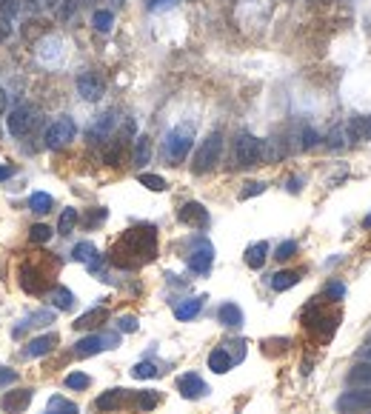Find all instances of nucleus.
<instances>
[{"instance_id": "1", "label": "nucleus", "mask_w": 371, "mask_h": 414, "mask_svg": "<svg viewBox=\"0 0 371 414\" xmlns=\"http://www.w3.org/2000/svg\"><path fill=\"white\" fill-rule=\"evenodd\" d=\"M157 258V228L154 226H134L118 243L111 246L109 260L120 269H141Z\"/></svg>"}, {"instance_id": "2", "label": "nucleus", "mask_w": 371, "mask_h": 414, "mask_svg": "<svg viewBox=\"0 0 371 414\" xmlns=\"http://www.w3.org/2000/svg\"><path fill=\"white\" fill-rule=\"evenodd\" d=\"M223 157V134L220 132H212L206 137V141L200 143V149L194 152V163H192V172L194 174H206L212 172Z\"/></svg>"}, {"instance_id": "3", "label": "nucleus", "mask_w": 371, "mask_h": 414, "mask_svg": "<svg viewBox=\"0 0 371 414\" xmlns=\"http://www.w3.org/2000/svg\"><path fill=\"white\" fill-rule=\"evenodd\" d=\"M192 143H194V126L192 123H180L169 132L166 137V160H172V163H180V160H186V154L192 152Z\"/></svg>"}, {"instance_id": "4", "label": "nucleus", "mask_w": 371, "mask_h": 414, "mask_svg": "<svg viewBox=\"0 0 371 414\" xmlns=\"http://www.w3.org/2000/svg\"><path fill=\"white\" fill-rule=\"evenodd\" d=\"M260 157H263V141L254 137L251 132H240L237 141H235V160L240 169H251V166H260Z\"/></svg>"}, {"instance_id": "5", "label": "nucleus", "mask_w": 371, "mask_h": 414, "mask_svg": "<svg viewBox=\"0 0 371 414\" xmlns=\"http://www.w3.org/2000/svg\"><path fill=\"white\" fill-rule=\"evenodd\" d=\"M75 134H78V126H75V120L72 118H57V120H52L49 123V129H46V149H66L69 143L75 141Z\"/></svg>"}, {"instance_id": "6", "label": "nucleus", "mask_w": 371, "mask_h": 414, "mask_svg": "<svg viewBox=\"0 0 371 414\" xmlns=\"http://www.w3.org/2000/svg\"><path fill=\"white\" fill-rule=\"evenodd\" d=\"M37 123V109L32 103H20L12 109V114L6 118V129L12 137H23L32 126Z\"/></svg>"}, {"instance_id": "7", "label": "nucleus", "mask_w": 371, "mask_h": 414, "mask_svg": "<svg viewBox=\"0 0 371 414\" xmlns=\"http://www.w3.org/2000/svg\"><path fill=\"white\" fill-rule=\"evenodd\" d=\"M75 86H78V95L86 103H95V100H100L106 95V83H103V78L98 72H80Z\"/></svg>"}, {"instance_id": "8", "label": "nucleus", "mask_w": 371, "mask_h": 414, "mask_svg": "<svg viewBox=\"0 0 371 414\" xmlns=\"http://www.w3.org/2000/svg\"><path fill=\"white\" fill-rule=\"evenodd\" d=\"M20 286H23V291H29V294H43L46 291V278H43V269H40V263H35V260H26L20 266Z\"/></svg>"}, {"instance_id": "9", "label": "nucleus", "mask_w": 371, "mask_h": 414, "mask_svg": "<svg viewBox=\"0 0 371 414\" xmlns=\"http://www.w3.org/2000/svg\"><path fill=\"white\" fill-rule=\"evenodd\" d=\"M114 346H118V334H89L75 346V354L78 357H91V354H98L103 349H114Z\"/></svg>"}, {"instance_id": "10", "label": "nucleus", "mask_w": 371, "mask_h": 414, "mask_svg": "<svg viewBox=\"0 0 371 414\" xmlns=\"http://www.w3.org/2000/svg\"><path fill=\"white\" fill-rule=\"evenodd\" d=\"M365 408H371V388H354V392H345L337 397V411L343 414H354Z\"/></svg>"}, {"instance_id": "11", "label": "nucleus", "mask_w": 371, "mask_h": 414, "mask_svg": "<svg viewBox=\"0 0 371 414\" xmlns=\"http://www.w3.org/2000/svg\"><path fill=\"white\" fill-rule=\"evenodd\" d=\"M114 123H118V118H114V111H111V109H109V111H103V114H98L95 123H91V126H89V132H86L89 143H103V141H109Z\"/></svg>"}, {"instance_id": "12", "label": "nucleus", "mask_w": 371, "mask_h": 414, "mask_svg": "<svg viewBox=\"0 0 371 414\" xmlns=\"http://www.w3.org/2000/svg\"><path fill=\"white\" fill-rule=\"evenodd\" d=\"M215 263V249L208 240H197V246L192 249V255H189V269L197 271V274H206L208 269H212Z\"/></svg>"}, {"instance_id": "13", "label": "nucleus", "mask_w": 371, "mask_h": 414, "mask_svg": "<svg viewBox=\"0 0 371 414\" xmlns=\"http://www.w3.org/2000/svg\"><path fill=\"white\" fill-rule=\"evenodd\" d=\"M177 392L186 397V400H197V397H206L208 395V386L203 377H197L194 372L177 377Z\"/></svg>"}, {"instance_id": "14", "label": "nucleus", "mask_w": 371, "mask_h": 414, "mask_svg": "<svg viewBox=\"0 0 371 414\" xmlns=\"http://www.w3.org/2000/svg\"><path fill=\"white\" fill-rule=\"evenodd\" d=\"M177 220L186 223V226H192V228H206L208 226V212L203 209V203H186L180 206V212H177Z\"/></svg>"}, {"instance_id": "15", "label": "nucleus", "mask_w": 371, "mask_h": 414, "mask_svg": "<svg viewBox=\"0 0 371 414\" xmlns=\"http://www.w3.org/2000/svg\"><path fill=\"white\" fill-rule=\"evenodd\" d=\"M72 258H75L78 263L89 266V271H100V263H103V258L98 255L95 243H89V240H83V243H78V246L72 249Z\"/></svg>"}, {"instance_id": "16", "label": "nucleus", "mask_w": 371, "mask_h": 414, "mask_svg": "<svg viewBox=\"0 0 371 414\" xmlns=\"http://www.w3.org/2000/svg\"><path fill=\"white\" fill-rule=\"evenodd\" d=\"M29 403H32V388H17V392L3 397V408L9 414H23L29 408Z\"/></svg>"}, {"instance_id": "17", "label": "nucleus", "mask_w": 371, "mask_h": 414, "mask_svg": "<svg viewBox=\"0 0 371 414\" xmlns=\"http://www.w3.org/2000/svg\"><path fill=\"white\" fill-rule=\"evenodd\" d=\"M57 340H60V337H57L55 332L29 340V346H26V357H43V354H49V352L57 346Z\"/></svg>"}, {"instance_id": "18", "label": "nucleus", "mask_w": 371, "mask_h": 414, "mask_svg": "<svg viewBox=\"0 0 371 414\" xmlns=\"http://www.w3.org/2000/svg\"><path fill=\"white\" fill-rule=\"evenodd\" d=\"M106 320H109V309H103V306H95V309L83 312V314L75 320V329H95V326L106 323Z\"/></svg>"}, {"instance_id": "19", "label": "nucleus", "mask_w": 371, "mask_h": 414, "mask_svg": "<svg viewBox=\"0 0 371 414\" xmlns=\"http://www.w3.org/2000/svg\"><path fill=\"white\" fill-rule=\"evenodd\" d=\"M126 403V392L123 388H109V392H103L100 397H98V411H118L120 406Z\"/></svg>"}, {"instance_id": "20", "label": "nucleus", "mask_w": 371, "mask_h": 414, "mask_svg": "<svg viewBox=\"0 0 371 414\" xmlns=\"http://www.w3.org/2000/svg\"><path fill=\"white\" fill-rule=\"evenodd\" d=\"M349 386H357V388H371V360L352 366V372H349Z\"/></svg>"}, {"instance_id": "21", "label": "nucleus", "mask_w": 371, "mask_h": 414, "mask_svg": "<svg viewBox=\"0 0 371 414\" xmlns=\"http://www.w3.org/2000/svg\"><path fill=\"white\" fill-rule=\"evenodd\" d=\"M266 255H269V243H266V240L251 243V246L246 249V266H248V269H263Z\"/></svg>"}, {"instance_id": "22", "label": "nucleus", "mask_w": 371, "mask_h": 414, "mask_svg": "<svg viewBox=\"0 0 371 414\" xmlns=\"http://www.w3.org/2000/svg\"><path fill=\"white\" fill-rule=\"evenodd\" d=\"M217 317H220V323H223V326H231V329L243 326V312H240L237 303H223L220 312H217Z\"/></svg>"}, {"instance_id": "23", "label": "nucleus", "mask_w": 371, "mask_h": 414, "mask_svg": "<svg viewBox=\"0 0 371 414\" xmlns=\"http://www.w3.org/2000/svg\"><path fill=\"white\" fill-rule=\"evenodd\" d=\"M203 309V297H189V300H183L174 306V317L177 320H194Z\"/></svg>"}, {"instance_id": "24", "label": "nucleus", "mask_w": 371, "mask_h": 414, "mask_svg": "<svg viewBox=\"0 0 371 414\" xmlns=\"http://www.w3.org/2000/svg\"><path fill=\"white\" fill-rule=\"evenodd\" d=\"M231 366H235V360L228 357L226 349H215L212 354H208V369H212L215 375H226V372H231Z\"/></svg>"}, {"instance_id": "25", "label": "nucleus", "mask_w": 371, "mask_h": 414, "mask_svg": "<svg viewBox=\"0 0 371 414\" xmlns=\"http://www.w3.org/2000/svg\"><path fill=\"white\" fill-rule=\"evenodd\" d=\"M149 160H152V137L141 134V137L134 141V166H137V169H143Z\"/></svg>"}, {"instance_id": "26", "label": "nucleus", "mask_w": 371, "mask_h": 414, "mask_svg": "<svg viewBox=\"0 0 371 414\" xmlns=\"http://www.w3.org/2000/svg\"><path fill=\"white\" fill-rule=\"evenodd\" d=\"M37 57L43 63H55L60 57V37H46L40 46H37Z\"/></svg>"}, {"instance_id": "27", "label": "nucleus", "mask_w": 371, "mask_h": 414, "mask_svg": "<svg viewBox=\"0 0 371 414\" xmlns=\"http://www.w3.org/2000/svg\"><path fill=\"white\" fill-rule=\"evenodd\" d=\"M297 283H300V271H277V274H271V289L274 291H286V289H291Z\"/></svg>"}, {"instance_id": "28", "label": "nucleus", "mask_w": 371, "mask_h": 414, "mask_svg": "<svg viewBox=\"0 0 371 414\" xmlns=\"http://www.w3.org/2000/svg\"><path fill=\"white\" fill-rule=\"evenodd\" d=\"M43 414H80V408H78L72 400H66V397L55 395V397L49 400V406H46Z\"/></svg>"}, {"instance_id": "29", "label": "nucleus", "mask_w": 371, "mask_h": 414, "mask_svg": "<svg viewBox=\"0 0 371 414\" xmlns=\"http://www.w3.org/2000/svg\"><path fill=\"white\" fill-rule=\"evenodd\" d=\"M72 303H75V294L69 291L66 286H55L52 289V306L57 312H69V309H72Z\"/></svg>"}, {"instance_id": "30", "label": "nucleus", "mask_w": 371, "mask_h": 414, "mask_svg": "<svg viewBox=\"0 0 371 414\" xmlns=\"http://www.w3.org/2000/svg\"><path fill=\"white\" fill-rule=\"evenodd\" d=\"M91 26H95L98 32H103V35H109L111 26H114V12L111 9H98L95 15H91Z\"/></svg>"}, {"instance_id": "31", "label": "nucleus", "mask_w": 371, "mask_h": 414, "mask_svg": "<svg viewBox=\"0 0 371 414\" xmlns=\"http://www.w3.org/2000/svg\"><path fill=\"white\" fill-rule=\"evenodd\" d=\"M52 206H55V200H52V195H46V192H35V195L29 197V209L37 212V215L52 212Z\"/></svg>"}, {"instance_id": "32", "label": "nucleus", "mask_w": 371, "mask_h": 414, "mask_svg": "<svg viewBox=\"0 0 371 414\" xmlns=\"http://www.w3.org/2000/svg\"><path fill=\"white\" fill-rule=\"evenodd\" d=\"M78 220H80V215H78V209H63V215H60V220H57V235H72V228L78 226Z\"/></svg>"}, {"instance_id": "33", "label": "nucleus", "mask_w": 371, "mask_h": 414, "mask_svg": "<svg viewBox=\"0 0 371 414\" xmlns=\"http://www.w3.org/2000/svg\"><path fill=\"white\" fill-rule=\"evenodd\" d=\"M157 375H160V369L154 363H137L132 369V377H137V380H149V377H157Z\"/></svg>"}, {"instance_id": "34", "label": "nucleus", "mask_w": 371, "mask_h": 414, "mask_svg": "<svg viewBox=\"0 0 371 414\" xmlns=\"http://www.w3.org/2000/svg\"><path fill=\"white\" fill-rule=\"evenodd\" d=\"M157 403H160L157 392H137V408L141 411H152V408H157Z\"/></svg>"}, {"instance_id": "35", "label": "nucleus", "mask_w": 371, "mask_h": 414, "mask_svg": "<svg viewBox=\"0 0 371 414\" xmlns=\"http://www.w3.org/2000/svg\"><path fill=\"white\" fill-rule=\"evenodd\" d=\"M297 255V243L294 240H283L280 246H277V251H274V258L280 260V263H286V260H291Z\"/></svg>"}, {"instance_id": "36", "label": "nucleus", "mask_w": 371, "mask_h": 414, "mask_svg": "<svg viewBox=\"0 0 371 414\" xmlns=\"http://www.w3.org/2000/svg\"><path fill=\"white\" fill-rule=\"evenodd\" d=\"M141 183L152 192H166V180L160 174H141Z\"/></svg>"}, {"instance_id": "37", "label": "nucleus", "mask_w": 371, "mask_h": 414, "mask_svg": "<svg viewBox=\"0 0 371 414\" xmlns=\"http://www.w3.org/2000/svg\"><path fill=\"white\" fill-rule=\"evenodd\" d=\"M49 237H52V228H49V226L37 223V226H32V228H29V240H32V243H46Z\"/></svg>"}, {"instance_id": "38", "label": "nucleus", "mask_w": 371, "mask_h": 414, "mask_svg": "<svg viewBox=\"0 0 371 414\" xmlns=\"http://www.w3.org/2000/svg\"><path fill=\"white\" fill-rule=\"evenodd\" d=\"M345 141H349V137H345V126H334V129L329 132V146H332V149H343Z\"/></svg>"}, {"instance_id": "39", "label": "nucleus", "mask_w": 371, "mask_h": 414, "mask_svg": "<svg viewBox=\"0 0 371 414\" xmlns=\"http://www.w3.org/2000/svg\"><path fill=\"white\" fill-rule=\"evenodd\" d=\"M66 386H69V388H89V386H91V377L83 375V372H75V375L66 377Z\"/></svg>"}, {"instance_id": "40", "label": "nucleus", "mask_w": 371, "mask_h": 414, "mask_svg": "<svg viewBox=\"0 0 371 414\" xmlns=\"http://www.w3.org/2000/svg\"><path fill=\"white\" fill-rule=\"evenodd\" d=\"M23 6V0H0V15L3 17H15Z\"/></svg>"}, {"instance_id": "41", "label": "nucleus", "mask_w": 371, "mask_h": 414, "mask_svg": "<svg viewBox=\"0 0 371 414\" xmlns=\"http://www.w3.org/2000/svg\"><path fill=\"white\" fill-rule=\"evenodd\" d=\"M300 137H303V143H300V149H314L317 143H320V134L314 132V129H303V134H300Z\"/></svg>"}, {"instance_id": "42", "label": "nucleus", "mask_w": 371, "mask_h": 414, "mask_svg": "<svg viewBox=\"0 0 371 414\" xmlns=\"http://www.w3.org/2000/svg\"><path fill=\"white\" fill-rule=\"evenodd\" d=\"M266 192V183H257V180H254V183H246V189L240 192V197L246 200V197H254V195H263Z\"/></svg>"}, {"instance_id": "43", "label": "nucleus", "mask_w": 371, "mask_h": 414, "mask_svg": "<svg viewBox=\"0 0 371 414\" xmlns=\"http://www.w3.org/2000/svg\"><path fill=\"white\" fill-rule=\"evenodd\" d=\"M29 9H32V15H40L46 9H55V0H29Z\"/></svg>"}, {"instance_id": "44", "label": "nucleus", "mask_w": 371, "mask_h": 414, "mask_svg": "<svg viewBox=\"0 0 371 414\" xmlns=\"http://www.w3.org/2000/svg\"><path fill=\"white\" fill-rule=\"evenodd\" d=\"M120 149H123L120 143H114V146L106 152V163H109V166H120Z\"/></svg>"}, {"instance_id": "45", "label": "nucleus", "mask_w": 371, "mask_h": 414, "mask_svg": "<svg viewBox=\"0 0 371 414\" xmlns=\"http://www.w3.org/2000/svg\"><path fill=\"white\" fill-rule=\"evenodd\" d=\"M118 326H120V332H137V317L123 314V317L118 320Z\"/></svg>"}, {"instance_id": "46", "label": "nucleus", "mask_w": 371, "mask_h": 414, "mask_svg": "<svg viewBox=\"0 0 371 414\" xmlns=\"http://www.w3.org/2000/svg\"><path fill=\"white\" fill-rule=\"evenodd\" d=\"M106 215H109L106 209H95V212H91V215L86 217V226H89V228H95L98 223H103V220H106Z\"/></svg>"}, {"instance_id": "47", "label": "nucleus", "mask_w": 371, "mask_h": 414, "mask_svg": "<svg viewBox=\"0 0 371 414\" xmlns=\"http://www.w3.org/2000/svg\"><path fill=\"white\" fill-rule=\"evenodd\" d=\"M17 380V372H12V369H3L0 366V386H12Z\"/></svg>"}, {"instance_id": "48", "label": "nucleus", "mask_w": 371, "mask_h": 414, "mask_svg": "<svg viewBox=\"0 0 371 414\" xmlns=\"http://www.w3.org/2000/svg\"><path fill=\"white\" fill-rule=\"evenodd\" d=\"M174 3H180V0H152V12H160V9H169V6H174Z\"/></svg>"}, {"instance_id": "49", "label": "nucleus", "mask_w": 371, "mask_h": 414, "mask_svg": "<svg viewBox=\"0 0 371 414\" xmlns=\"http://www.w3.org/2000/svg\"><path fill=\"white\" fill-rule=\"evenodd\" d=\"M326 294H329V297H334V300H340V297L345 294V289H343V283H332V286L326 289Z\"/></svg>"}, {"instance_id": "50", "label": "nucleus", "mask_w": 371, "mask_h": 414, "mask_svg": "<svg viewBox=\"0 0 371 414\" xmlns=\"http://www.w3.org/2000/svg\"><path fill=\"white\" fill-rule=\"evenodd\" d=\"M6 106H9V98H6V91L0 89V118H3V114H6Z\"/></svg>"}, {"instance_id": "51", "label": "nucleus", "mask_w": 371, "mask_h": 414, "mask_svg": "<svg viewBox=\"0 0 371 414\" xmlns=\"http://www.w3.org/2000/svg\"><path fill=\"white\" fill-rule=\"evenodd\" d=\"M9 32H12V29H9V23H6L3 17H0V40H6V37H9Z\"/></svg>"}, {"instance_id": "52", "label": "nucleus", "mask_w": 371, "mask_h": 414, "mask_svg": "<svg viewBox=\"0 0 371 414\" xmlns=\"http://www.w3.org/2000/svg\"><path fill=\"white\" fill-rule=\"evenodd\" d=\"M12 177V166H0V183Z\"/></svg>"}, {"instance_id": "53", "label": "nucleus", "mask_w": 371, "mask_h": 414, "mask_svg": "<svg viewBox=\"0 0 371 414\" xmlns=\"http://www.w3.org/2000/svg\"><path fill=\"white\" fill-rule=\"evenodd\" d=\"M289 192H294V195L300 192V177H291V180H289Z\"/></svg>"}, {"instance_id": "54", "label": "nucleus", "mask_w": 371, "mask_h": 414, "mask_svg": "<svg viewBox=\"0 0 371 414\" xmlns=\"http://www.w3.org/2000/svg\"><path fill=\"white\" fill-rule=\"evenodd\" d=\"M106 3H111L114 9H118V6H123V3H126V0H106Z\"/></svg>"}, {"instance_id": "55", "label": "nucleus", "mask_w": 371, "mask_h": 414, "mask_svg": "<svg viewBox=\"0 0 371 414\" xmlns=\"http://www.w3.org/2000/svg\"><path fill=\"white\" fill-rule=\"evenodd\" d=\"M365 360H371V343H368V346H365Z\"/></svg>"}, {"instance_id": "56", "label": "nucleus", "mask_w": 371, "mask_h": 414, "mask_svg": "<svg viewBox=\"0 0 371 414\" xmlns=\"http://www.w3.org/2000/svg\"><path fill=\"white\" fill-rule=\"evenodd\" d=\"M363 226H365V228H371V215H368V217L363 220Z\"/></svg>"}]
</instances>
